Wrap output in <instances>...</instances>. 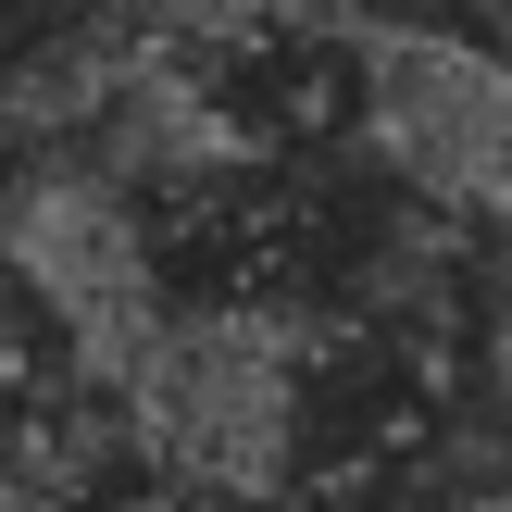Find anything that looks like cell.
<instances>
[{"label": "cell", "instance_id": "6da1fadb", "mask_svg": "<svg viewBox=\"0 0 512 512\" xmlns=\"http://www.w3.org/2000/svg\"><path fill=\"white\" fill-rule=\"evenodd\" d=\"M338 138L438 225L512 238V63L500 50L413 25V13H375L338 63Z\"/></svg>", "mask_w": 512, "mask_h": 512}]
</instances>
